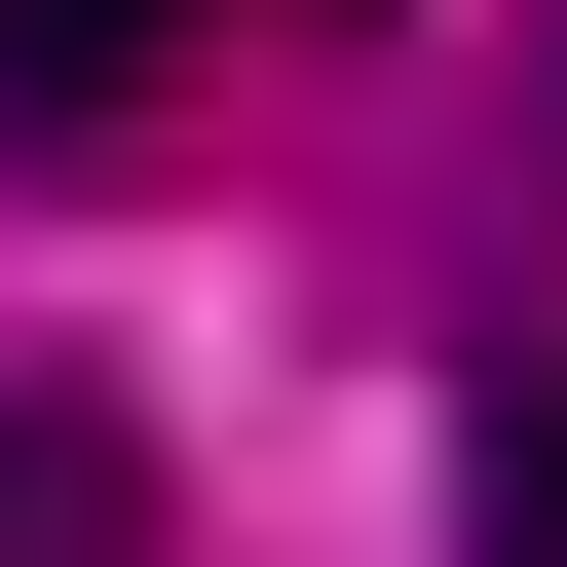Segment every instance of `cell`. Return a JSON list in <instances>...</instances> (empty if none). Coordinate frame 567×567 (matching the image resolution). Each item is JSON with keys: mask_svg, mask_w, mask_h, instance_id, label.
<instances>
[{"mask_svg": "<svg viewBox=\"0 0 567 567\" xmlns=\"http://www.w3.org/2000/svg\"><path fill=\"white\" fill-rule=\"evenodd\" d=\"M0 567H152V454H114L76 379H0Z\"/></svg>", "mask_w": 567, "mask_h": 567, "instance_id": "1", "label": "cell"}, {"mask_svg": "<svg viewBox=\"0 0 567 567\" xmlns=\"http://www.w3.org/2000/svg\"><path fill=\"white\" fill-rule=\"evenodd\" d=\"M454 567H567V379H454Z\"/></svg>", "mask_w": 567, "mask_h": 567, "instance_id": "2", "label": "cell"}, {"mask_svg": "<svg viewBox=\"0 0 567 567\" xmlns=\"http://www.w3.org/2000/svg\"><path fill=\"white\" fill-rule=\"evenodd\" d=\"M152 39H189V0H0V76H39V114H114Z\"/></svg>", "mask_w": 567, "mask_h": 567, "instance_id": "3", "label": "cell"}]
</instances>
